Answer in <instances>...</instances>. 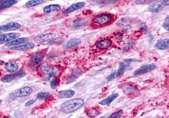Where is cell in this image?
I'll return each instance as SVG.
<instances>
[{
    "mask_svg": "<svg viewBox=\"0 0 169 118\" xmlns=\"http://www.w3.org/2000/svg\"><path fill=\"white\" fill-rule=\"evenodd\" d=\"M84 105V101L81 98H74L63 103L60 109L64 114H71L81 108Z\"/></svg>",
    "mask_w": 169,
    "mask_h": 118,
    "instance_id": "1",
    "label": "cell"
},
{
    "mask_svg": "<svg viewBox=\"0 0 169 118\" xmlns=\"http://www.w3.org/2000/svg\"><path fill=\"white\" fill-rule=\"evenodd\" d=\"M169 1H159L152 3L148 7V11L153 13L161 11L165 6L169 5Z\"/></svg>",
    "mask_w": 169,
    "mask_h": 118,
    "instance_id": "2",
    "label": "cell"
},
{
    "mask_svg": "<svg viewBox=\"0 0 169 118\" xmlns=\"http://www.w3.org/2000/svg\"><path fill=\"white\" fill-rule=\"evenodd\" d=\"M112 20V15L110 14H102L94 17L93 22L98 25L107 24Z\"/></svg>",
    "mask_w": 169,
    "mask_h": 118,
    "instance_id": "3",
    "label": "cell"
},
{
    "mask_svg": "<svg viewBox=\"0 0 169 118\" xmlns=\"http://www.w3.org/2000/svg\"><path fill=\"white\" fill-rule=\"evenodd\" d=\"M26 73L24 71H18L11 74H8L1 78V81L3 83L11 82L16 79L22 78L26 75Z\"/></svg>",
    "mask_w": 169,
    "mask_h": 118,
    "instance_id": "4",
    "label": "cell"
},
{
    "mask_svg": "<svg viewBox=\"0 0 169 118\" xmlns=\"http://www.w3.org/2000/svg\"><path fill=\"white\" fill-rule=\"evenodd\" d=\"M20 36V33H10L0 35V45L4 43H9L11 40L15 39Z\"/></svg>",
    "mask_w": 169,
    "mask_h": 118,
    "instance_id": "5",
    "label": "cell"
},
{
    "mask_svg": "<svg viewBox=\"0 0 169 118\" xmlns=\"http://www.w3.org/2000/svg\"><path fill=\"white\" fill-rule=\"evenodd\" d=\"M44 57V54L41 52L34 53L31 56L29 64L31 67H36L43 60Z\"/></svg>",
    "mask_w": 169,
    "mask_h": 118,
    "instance_id": "6",
    "label": "cell"
},
{
    "mask_svg": "<svg viewBox=\"0 0 169 118\" xmlns=\"http://www.w3.org/2000/svg\"><path fill=\"white\" fill-rule=\"evenodd\" d=\"M156 69V65L153 64L144 65L136 69L134 73V75H139L143 74L152 71Z\"/></svg>",
    "mask_w": 169,
    "mask_h": 118,
    "instance_id": "7",
    "label": "cell"
},
{
    "mask_svg": "<svg viewBox=\"0 0 169 118\" xmlns=\"http://www.w3.org/2000/svg\"><path fill=\"white\" fill-rule=\"evenodd\" d=\"M21 25L18 22H11L7 23L0 26V32L1 31H9L15 30L19 29L21 27Z\"/></svg>",
    "mask_w": 169,
    "mask_h": 118,
    "instance_id": "8",
    "label": "cell"
},
{
    "mask_svg": "<svg viewBox=\"0 0 169 118\" xmlns=\"http://www.w3.org/2000/svg\"><path fill=\"white\" fill-rule=\"evenodd\" d=\"M55 37V33H47L45 35H38L34 38V41L36 43H44L47 41H50Z\"/></svg>",
    "mask_w": 169,
    "mask_h": 118,
    "instance_id": "9",
    "label": "cell"
},
{
    "mask_svg": "<svg viewBox=\"0 0 169 118\" xmlns=\"http://www.w3.org/2000/svg\"><path fill=\"white\" fill-rule=\"evenodd\" d=\"M112 45V41L109 39H104L96 43V47L100 50L108 49Z\"/></svg>",
    "mask_w": 169,
    "mask_h": 118,
    "instance_id": "10",
    "label": "cell"
},
{
    "mask_svg": "<svg viewBox=\"0 0 169 118\" xmlns=\"http://www.w3.org/2000/svg\"><path fill=\"white\" fill-rule=\"evenodd\" d=\"M32 88L29 86L23 87L19 89L15 94L16 97H23L29 96L32 93Z\"/></svg>",
    "mask_w": 169,
    "mask_h": 118,
    "instance_id": "11",
    "label": "cell"
},
{
    "mask_svg": "<svg viewBox=\"0 0 169 118\" xmlns=\"http://www.w3.org/2000/svg\"><path fill=\"white\" fill-rule=\"evenodd\" d=\"M84 5L85 3L83 2H80L71 5V6H70L68 9L63 12V14L66 15V14L71 13L76 10H78L82 8L84 6Z\"/></svg>",
    "mask_w": 169,
    "mask_h": 118,
    "instance_id": "12",
    "label": "cell"
},
{
    "mask_svg": "<svg viewBox=\"0 0 169 118\" xmlns=\"http://www.w3.org/2000/svg\"><path fill=\"white\" fill-rule=\"evenodd\" d=\"M34 43H25L24 45H20L17 46H14L9 48L10 49L16 51H25L34 48Z\"/></svg>",
    "mask_w": 169,
    "mask_h": 118,
    "instance_id": "13",
    "label": "cell"
},
{
    "mask_svg": "<svg viewBox=\"0 0 169 118\" xmlns=\"http://www.w3.org/2000/svg\"><path fill=\"white\" fill-rule=\"evenodd\" d=\"M41 71L44 74L49 75V77L47 78V80H49L50 78H51L52 77L56 74L54 69L53 68H51L49 67H48V65L46 64H43L42 65Z\"/></svg>",
    "mask_w": 169,
    "mask_h": 118,
    "instance_id": "14",
    "label": "cell"
},
{
    "mask_svg": "<svg viewBox=\"0 0 169 118\" xmlns=\"http://www.w3.org/2000/svg\"><path fill=\"white\" fill-rule=\"evenodd\" d=\"M75 95V91L71 89L63 90L59 91L57 94V96L60 99H65V98H71Z\"/></svg>",
    "mask_w": 169,
    "mask_h": 118,
    "instance_id": "15",
    "label": "cell"
},
{
    "mask_svg": "<svg viewBox=\"0 0 169 118\" xmlns=\"http://www.w3.org/2000/svg\"><path fill=\"white\" fill-rule=\"evenodd\" d=\"M28 40V38L26 37H24V38H20L17 39H14L13 40H11L9 43H6V46L8 47H14V46H17L19 45H21L22 43H24L27 41Z\"/></svg>",
    "mask_w": 169,
    "mask_h": 118,
    "instance_id": "16",
    "label": "cell"
},
{
    "mask_svg": "<svg viewBox=\"0 0 169 118\" xmlns=\"http://www.w3.org/2000/svg\"><path fill=\"white\" fill-rule=\"evenodd\" d=\"M155 47L156 49L159 50H165L168 49L169 47V39H165L163 40H159L156 43Z\"/></svg>",
    "mask_w": 169,
    "mask_h": 118,
    "instance_id": "17",
    "label": "cell"
},
{
    "mask_svg": "<svg viewBox=\"0 0 169 118\" xmlns=\"http://www.w3.org/2000/svg\"><path fill=\"white\" fill-rule=\"evenodd\" d=\"M118 96H119L118 93H114V94H112L111 95L108 96L106 99H104L102 101H100V102H99V104L102 105V106L109 105L114 100H115Z\"/></svg>",
    "mask_w": 169,
    "mask_h": 118,
    "instance_id": "18",
    "label": "cell"
},
{
    "mask_svg": "<svg viewBox=\"0 0 169 118\" xmlns=\"http://www.w3.org/2000/svg\"><path fill=\"white\" fill-rule=\"evenodd\" d=\"M61 7L59 5L51 4L46 6L43 9V12L45 14H49L54 12H58L60 11Z\"/></svg>",
    "mask_w": 169,
    "mask_h": 118,
    "instance_id": "19",
    "label": "cell"
},
{
    "mask_svg": "<svg viewBox=\"0 0 169 118\" xmlns=\"http://www.w3.org/2000/svg\"><path fill=\"white\" fill-rule=\"evenodd\" d=\"M17 2H18V1H15V0L1 1H0V10L11 7Z\"/></svg>",
    "mask_w": 169,
    "mask_h": 118,
    "instance_id": "20",
    "label": "cell"
},
{
    "mask_svg": "<svg viewBox=\"0 0 169 118\" xmlns=\"http://www.w3.org/2000/svg\"><path fill=\"white\" fill-rule=\"evenodd\" d=\"M81 43V40L80 39H72L68 41L64 46V48L69 49L73 47H76Z\"/></svg>",
    "mask_w": 169,
    "mask_h": 118,
    "instance_id": "21",
    "label": "cell"
},
{
    "mask_svg": "<svg viewBox=\"0 0 169 118\" xmlns=\"http://www.w3.org/2000/svg\"><path fill=\"white\" fill-rule=\"evenodd\" d=\"M5 69L7 71L13 73L16 71L18 69V66L17 63L14 62H9L7 63L5 65Z\"/></svg>",
    "mask_w": 169,
    "mask_h": 118,
    "instance_id": "22",
    "label": "cell"
},
{
    "mask_svg": "<svg viewBox=\"0 0 169 118\" xmlns=\"http://www.w3.org/2000/svg\"><path fill=\"white\" fill-rule=\"evenodd\" d=\"M123 92L126 94H135L138 93V90L137 88L129 85L125 87L123 89Z\"/></svg>",
    "mask_w": 169,
    "mask_h": 118,
    "instance_id": "23",
    "label": "cell"
},
{
    "mask_svg": "<svg viewBox=\"0 0 169 118\" xmlns=\"http://www.w3.org/2000/svg\"><path fill=\"white\" fill-rule=\"evenodd\" d=\"M45 2V1L43 0H33L29 1L26 3L25 7H36L39 5L42 4Z\"/></svg>",
    "mask_w": 169,
    "mask_h": 118,
    "instance_id": "24",
    "label": "cell"
},
{
    "mask_svg": "<svg viewBox=\"0 0 169 118\" xmlns=\"http://www.w3.org/2000/svg\"><path fill=\"white\" fill-rule=\"evenodd\" d=\"M131 21L129 18H123L118 20L116 25L119 27H125L129 25Z\"/></svg>",
    "mask_w": 169,
    "mask_h": 118,
    "instance_id": "25",
    "label": "cell"
},
{
    "mask_svg": "<svg viewBox=\"0 0 169 118\" xmlns=\"http://www.w3.org/2000/svg\"><path fill=\"white\" fill-rule=\"evenodd\" d=\"M64 41H65V40L64 38L57 37V38H53L49 41L48 44L49 45H59V44L62 43Z\"/></svg>",
    "mask_w": 169,
    "mask_h": 118,
    "instance_id": "26",
    "label": "cell"
},
{
    "mask_svg": "<svg viewBox=\"0 0 169 118\" xmlns=\"http://www.w3.org/2000/svg\"><path fill=\"white\" fill-rule=\"evenodd\" d=\"M125 64L123 62L120 63L118 71L116 72L117 77L122 75L125 72Z\"/></svg>",
    "mask_w": 169,
    "mask_h": 118,
    "instance_id": "27",
    "label": "cell"
},
{
    "mask_svg": "<svg viewBox=\"0 0 169 118\" xmlns=\"http://www.w3.org/2000/svg\"><path fill=\"white\" fill-rule=\"evenodd\" d=\"M49 96H50V94L48 92H41L37 94V98L40 100H42V99L48 98Z\"/></svg>",
    "mask_w": 169,
    "mask_h": 118,
    "instance_id": "28",
    "label": "cell"
},
{
    "mask_svg": "<svg viewBox=\"0 0 169 118\" xmlns=\"http://www.w3.org/2000/svg\"><path fill=\"white\" fill-rule=\"evenodd\" d=\"M87 116H89L90 117L93 118V117L98 116L99 112L95 108H92L90 110H89V111L87 113Z\"/></svg>",
    "mask_w": 169,
    "mask_h": 118,
    "instance_id": "29",
    "label": "cell"
},
{
    "mask_svg": "<svg viewBox=\"0 0 169 118\" xmlns=\"http://www.w3.org/2000/svg\"><path fill=\"white\" fill-rule=\"evenodd\" d=\"M59 84V80L56 77L54 78L51 82V86L52 89H55Z\"/></svg>",
    "mask_w": 169,
    "mask_h": 118,
    "instance_id": "30",
    "label": "cell"
},
{
    "mask_svg": "<svg viewBox=\"0 0 169 118\" xmlns=\"http://www.w3.org/2000/svg\"><path fill=\"white\" fill-rule=\"evenodd\" d=\"M123 111L121 110L118 111L116 112L115 113L111 114V115L107 118H120L121 117Z\"/></svg>",
    "mask_w": 169,
    "mask_h": 118,
    "instance_id": "31",
    "label": "cell"
},
{
    "mask_svg": "<svg viewBox=\"0 0 169 118\" xmlns=\"http://www.w3.org/2000/svg\"><path fill=\"white\" fill-rule=\"evenodd\" d=\"M95 2L99 4L106 5L113 4L116 3V1H95Z\"/></svg>",
    "mask_w": 169,
    "mask_h": 118,
    "instance_id": "32",
    "label": "cell"
},
{
    "mask_svg": "<svg viewBox=\"0 0 169 118\" xmlns=\"http://www.w3.org/2000/svg\"><path fill=\"white\" fill-rule=\"evenodd\" d=\"M133 43L132 42H128L127 43L125 44L124 47L123 48V51H129L130 49L132 48V47H133Z\"/></svg>",
    "mask_w": 169,
    "mask_h": 118,
    "instance_id": "33",
    "label": "cell"
},
{
    "mask_svg": "<svg viewBox=\"0 0 169 118\" xmlns=\"http://www.w3.org/2000/svg\"><path fill=\"white\" fill-rule=\"evenodd\" d=\"M154 2V1H145V0H138V1H135V3L137 5H145L148 4L149 3Z\"/></svg>",
    "mask_w": 169,
    "mask_h": 118,
    "instance_id": "34",
    "label": "cell"
},
{
    "mask_svg": "<svg viewBox=\"0 0 169 118\" xmlns=\"http://www.w3.org/2000/svg\"><path fill=\"white\" fill-rule=\"evenodd\" d=\"M163 26L167 31L169 30V16L165 19L164 22L163 23Z\"/></svg>",
    "mask_w": 169,
    "mask_h": 118,
    "instance_id": "35",
    "label": "cell"
},
{
    "mask_svg": "<svg viewBox=\"0 0 169 118\" xmlns=\"http://www.w3.org/2000/svg\"><path fill=\"white\" fill-rule=\"evenodd\" d=\"M117 73L116 72H114L113 73L111 74L110 75L108 76L107 77V81H111V80H113L114 79L117 78Z\"/></svg>",
    "mask_w": 169,
    "mask_h": 118,
    "instance_id": "36",
    "label": "cell"
},
{
    "mask_svg": "<svg viewBox=\"0 0 169 118\" xmlns=\"http://www.w3.org/2000/svg\"><path fill=\"white\" fill-rule=\"evenodd\" d=\"M77 77L75 76L71 75L69 77H68V78H67L66 80V82H67V83H70L74 82V81L77 80Z\"/></svg>",
    "mask_w": 169,
    "mask_h": 118,
    "instance_id": "37",
    "label": "cell"
},
{
    "mask_svg": "<svg viewBox=\"0 0 169 118\" xmlns=\"http://www.w3.org/2000/svg\"><path fill=\"white\" fill-rule=\"evenodd\" d=\"M124 61L126 63L133 62H142V60H137V59H126L124 60Z\"/></svg>",
    "mask_w": 169,
    "mask_h": 118,
    "instance_id": "38",
    "label": "cell"
},
{
    "mask_svg": "<svg viewBox=\"0 0 169 118\" xmlns=\"http://www.w3.org/2000/svg\"><path fill=\"white\" fill-rule=\"evenodd\" d=\"M36 102V99H32V100H29L28 101L27 103L25 104L26 106H30L31 105H34V103Z\"/></svg>",
    "mask_w": 169,
    "mask_h": 118,
    "instance_id": "39",
    "label": "cell"
},
{
    "mask_svg": "<svg viewBox=\"0 0 169 118\" xmlns=\"http://www.w3.org/2000/svg\"><path fill=\"white\" fill-rule=\"evenodd\" d=\"M3 61H2V60H0V65H2L3 64Z\"/></svg>",
    "mask_w": 169,
    "mask_h": 118,
    "instance_id": "40",
    "label": "cell"
},
{
    "mask_svg": "<svg viewBox=\"0 0 169 118\" xmlns=\"http://www.w3.org/2000/svg\"><path fill=\"white\" fill-rule=\"evenodd\" d=\"M1 103H2V100L0 99V105H1Z\"/></svg>",
    "mask_w": 169,
    "mask_h": 118,
    "instance_id": "41",
    "label": "cell"
},
{
    "mask_svg": "<svg viewBox=\"0 0 169 118\" xmlns=\"http://www.w3.org/2000/svg\"><path fill=\"white\" fill-rule=\"evenodd\" d=\"M105 118V117H100V118Z\"/></svg>",
    "mask_w": 169,
    "mask_h": 118,
    "instance_id": "42",
    "label": "cell"
},
{
    "mask_svg": "<svg viewBox=\"0 0 169 118\" xmlns=\"http://www.w3.org/2000/svg\"><path fill=\"white\" fill-rule=\"evenodd\" d=\"M167 118H169V117H167Z\"/></svg>",
    "mask_w": 169,
    "mask_h": 118,
    "instance_id": "43",
    "label": "cell"
}]
</instances>
